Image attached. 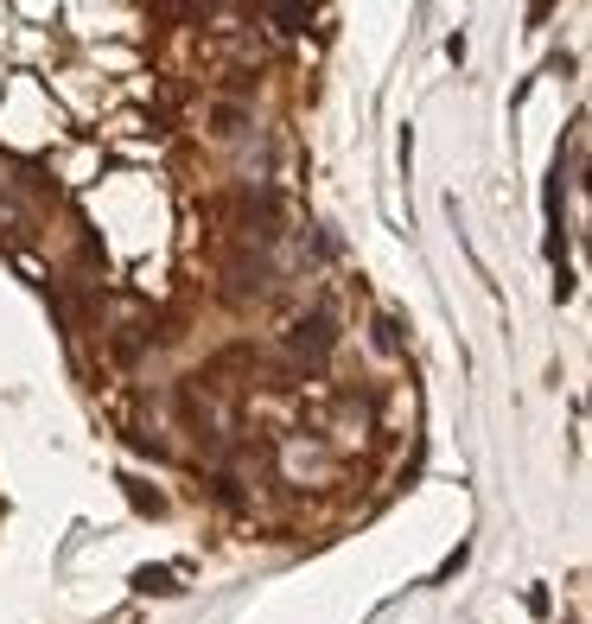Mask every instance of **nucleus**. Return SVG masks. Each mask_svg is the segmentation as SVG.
I'll list each match as a JSON object with an SVG mask.
<instances>
[{
  "label": "nucleus",
  "mask_w": 592,
  "mask_h": 624,
  "mask_svg": "<svg viewBox=\"0 0 592 624\" xmlns=\"http://www.w3.org/2000/svg\"><path fill=\"white\" fill-rule=\"evenodd\" d=\"M332 319H325V312H312V319H300L287 332V344H293V357H306V363H325V351H332Z\"/></svg>",
  "instance_id": "1"
},
{
  "label": "nucleus",
  "mask_w": 592,
  "mask_h": 624,
  "mask_svg": "<svg viewBox=\"0 0 592 624\" xmlns=\"http://www.w3.org/2000/svg\"><path fill=\"white\" fill-rule=\"evenodd\" d=\"M134 586H141V593H179V574H172V567H141Z\"/></svg>",
  "instance_id": "2"
},
{
  "label": "nucleus",
  "mask_w": 592,
  "mask_h": 624,
  "mask_svg": "<svg viewBox=\"0 0 592 624\" xmlns=\"http://www.w3.org/2000/svg\"><path fill=\"white\" fill-rule=\"evenodd\" d=\"M121 484H128V504L141 510V516H160V510H166V497H160V491H147L141 478H121Z\"/></svg>",
  "instance_id": "3"
}]
</instances>
